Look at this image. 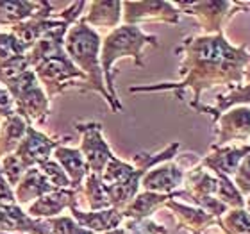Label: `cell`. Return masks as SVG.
Returning a JSON list of instances; mask_svg holds the SVG:
<instances>
[{"label": "cell", "mask_w": 250, "mask_h": 234, "mask_svg": "<svg viewBox=\"0 0 250 234\" xmlns=\"http://www.w3.org/2000/svg\"><path fill=\"white\" fill-rule=\"evenodd\" d=\"M120 7L118 2H97L93 4V13L89 21L95 25H116L120 20Z\"/></svg>", "instance_id": "14"}, {"label": "cell", "mask_w": 250, "mask_h": 234, "mask_svg": "<svg viewBox=\"0 0 250 234\" xmlns=\"http://www.w3.org/2000/svg\"><path fill=\"white\" fill-rule=\"evenodd\" d=\"M99 36L84 25L77 27L72 32V36L68 38V50L73 54V59L81 63V66L84 70H88L91 79H93L95 88L105 95L104 88H102V79H100L102 70L99 68Z\"/></svg>", "instance_id": "3"}, {"label": "cell", "mask_w": 250, "mask_h": 234, "mask_svg": "<svg viewBox=\"0 0 250 234\" xmlns=\"http://www.w3.org/2000/svg\"><path fill=\"white\" fill-rule=\"evenodd\" d=\"M59 154H61V161L66 167V172L73 177V181L77 182L84 175V172H86V165L83 161V156L75 150H61Z\"/></svg>", "instance_id": "15"}, {"label": "cell", "mask_w": 250, "mask_h": 234, "mask_svg": "<svg viewBox=\"0 0 250 234\" xmlns=\"http://www.w3.org/2000/svg\"><path fill=\"white\" fill-rule=\"evenodd\" d=\"M243 209H245L247 213L250 214V195H249V197L245 198V208H243Z\"/></svg>", "instance_id": "17"}, {"label": "cell", "mask_w": 250, "mask_h": 234, "mask_svg": "<svg viewBox=\"0 0 250 234\" xmlns=\"http://www.w3.org/2000/svg\"><path fill=\"white\" fill-rule=\"evenodd\" d=\"M213 154H209L202 161V167L209 168L213 173L232 177L238 167H240V163L245 159V156L250 154V147H213Z\"/></svg>", "instance_id": "6"}, {"label": "cell", "mask_w": 250, "mask_h": 234, "mask_svg": "<svg viewBox=\"0 0 250 234\" xmlns=\"http://www.w3.org/2000/svg\"><path fill=\"white\" fill-rule=\"evenodd\" d=\"M183 73H188L181 88L195 89V102L202 89L216 84L241 86L250 83V52L243 45L232 47L224 32L186 40V61Z\"/></svg>", "instance_id": "1"}, {"label": "cell", "mask_w": 250, "mask_h": 234, "mask_svg": "<svg viewBox=\"0 0 250 234\" xmlns=\"http://www.w3.org/2000/svg\"><path fill=\"white\" fill-rule=\"evenodd\" d=\"M232 184L236 186V190L243 195V197H249L250 195V154L245 156V159L240 163L238 170L234 172V175L230 177Z\"/></svg>", "instance_id": "16"}, {"label": "cell", "mask_w": 250, "mask_h": 234, "mask_svg": "<svg viewBox=\"0 0 250 234\" xmlns=\"http://www.w3.org/2000/svg\"><path fill=\"white\" fill-rule=\"evenodd\" d=\"M167 195H161V193H152V191H145L138 195L136 198H132V202L124 209L125 216H130V218L141 220L148 216V214L154 211V209L167 200Z\"/></svg>", "instance_id": "11"}, {"label": "cell", "mask_w": 250, "mask_h": 234, "mask_svg": "<svg viewBox=\"0 0 250 234\" xmlns=\"http://www.w3.org/2000/svg\"><path fill=\"white\" fill-rule=\"evenodd\" d=\"M249 147H250V143H249Z\"/></svg>", "instance_id": "18"}, {"label": "cell", "mask_w": 250, "mask_h": 234, "mask_svg": "<svg viewBox=\"0 0 250 234\" xmlns=\"http://www.w3.org/2000/svg\"><path fill=\"white\" fill-rule=\"evenodd\" d=\"M216 224L225 234H250V214L245 209H229L224 216L216 218Z\"/></svg>", "instance_id": "12"}, {"label": "cell", "mask_w": 250, "mask_h": 234, "mask_svg": "<svg viewBox=\"0 0 250 234\" xmlns=\"http://www.w3.org/2000/svg\"><path fill=\"white\" fill-rule=\"evenodd\" d=\"M181 5L191 9V15H195L200 20L206 32L218 34V32H222V21L229 16L230 9L249 7L250 4H238V2H197V4Z\"/></svg>", "instance_id": "5"}, {"label": "cell", "mask_w": 250, "mask_h": 234, "mask_svg": "<svg viewBox=\"0 0 250 234\" xmlns=\"http://www.w3.org/2000/svg\"><path fill=\"white\" fill-rule=\"evenodd\" d=\"M218 124V136L213 147H222L225 143H238V145H249L250 141V107L247 106H236L216 118Z\"/></svg>", "instance_id": "4"}, {"label": "cell", "mask_w": 250, "mask_h": 234, "mask_svg": "<svg viewBox=\"0 0 250 234\" xmlns=\"http://www.w3.org/2000/svg\"><path fill=\"white\" fill-rule=\"evenodd\" d=\"M183 172L177 167H172V165L170 167H159L143 175V186H145L146 191L165 195V193L175 190L183 182Z\"/></svg>", "instance_id": "9"}, {"label": "cell", "mask_w": 250, "mask_h": 234, "mask_svg": "<svg viewBox=\"0 0 250 234\" xmlns=\"http://www.w3.org/2000/svg\"><path fill=\"white\" fill-rule=\"evenodd\" d=\"M77 216L83 220L88 227H91V229L109 231L120 225L122 218H124V213L113 208V209H109V211H100V213H89V214L77 213Z\"/></svg>", "instance_id": "13"}, {"label": "cell", "mask_w": 250, "mask_h": 234, "mask_svg": "<svg viewBox=\"0 0 250 234\" xmlns=\"http://www.w3.org/2000/svg\"><path fill=\"white\" fill-rule=\"evenodd\" d=\"M145 43H152L157 45L156 38L146 36L132 25H124L118 27L116 31H113L109 36L105 38L104 47H102V66H104V73L107 77V86L113 91V79H111V66L116 59L124 58V56H132L138 64H141V48Z\"/></svg>", "instance_id": "2"}, {"label": "cell", "mask_w": 250, "mask_h": 234, "mask_svg": "<svg viewBox=\"0 0 250 234\" xmlns=\"http://www.w3.org/2000/svg\"><path fill=\"white\" fill-rule=\"evenodd\" d=\"M236 106H247V107H250V83L234 86V88H230L229 93L220 95L218 102H216L214 107H198V109L208 111L216 120L222 113H225L230 107H236Z\"/></svg>", "instance_id": "10"}, {"label": "cell", "mask_w": 250, "mask_h": 234, "mask_svg": "<svg viewBox=\"0 0 250 234\" xmlns=\"http://www.w3.org/2000/svg\"><path fill=\"white\" fill-rule=\"evenodd\" d=\"M125 21L134 23L140 20H165L177 23L179 13L167 2H129L125 4Z\"/></svg>", "instance_id": "7"}, {"label": "cell", "mask_w": 250, "mask_h": 234, "mask_svg": "<svg viewBox=\"0 0 250 234\" xmlns=\"http://www.w3.org/2000/svg\"><path fill=\"white\" fill-rule=\"evenodd\" d=\"M83 150L86 154L88 165L93 168L95 172L100 173L104 172L105 165L109 163L111 156L109 147L105 145V141L100 136V125H89V129L86 130L83 141Z\"/></svg>", "instance_id": "8"}]
</instances>
